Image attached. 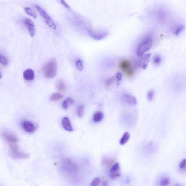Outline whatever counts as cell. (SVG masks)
<instances>
[{
  "mask_svg": "<svg viewBox=\"0 0 186 186\" xmlns=\"http://www.w3.org/2000/svg\"><path fill=\"white\" fill-rule=\"evenodd\" d=\"M59 169L62 175L71 179L76 178L78 172V167L76 162L69 158L61 160Z\"/></svg>",
  "mask_w": 186,
  "mask_h": 186,
  "instance_id": "1",
  "label": "cell"
},
{
  "mask_svg": "<svg viewBox=\"0 0 186 186\" xmlns=\"http://www.w3.org/2000/svg\"><path fill=\"white\" fill-rule=\"evenodd\" d=\"M44 76L48 79H52L56 76L58 65L56 59L53 58L45 64L43 69Z\"/></svg>",
  "mask_w": 186,
  "mask_h": 186,
  "instance_id": "2",
  "label": "cell"
},
{
  "mask_svg": "<svg viewBox=\"0 0 186 186\" xmlns=\"http://www.w3.org/2000/svg\"><path fill=\"white\" fill-rule=\"evenodd\" d=\"M8 144L10 150V154L12 158L15 159H27L30 157L29 154L23 152L19 150L17 143H8Z\"/></svg>",
  "mask_w": 186,
  "mask_h": 186,
  "instance_id": "3",
  "label": "cell"
},
{
  "mask_svg": "<svg viewBox=\"0 0 186 186\" xmlns=\"http://www.w3.org/2000/svg\"><path fill=\"white\" fill-rule=\"evenodd\" d=\"M153 41L151 38L148 37L145 38L139 44L136 51L138 56H142L152 47Z\"/></svg>",
  "mask_w": 186,
  "mask_h": 186,
  "instance_id": "4",
  "label": "cell"
},
{
  "mask_svg": "<svg viewBox=\"0 0 186 186\" xmlns=\"http://www.w3.org/2000/svg\"><path fill=\"white\" fill-rule=\"evenodd\" d=\"M35 7L37 10L39 11V14L42 17L43 19L45 20V23L49 27L52 28V29L56 30L57 29V27L55 23L52 21L51 18L49 16L47 13L41 7H40L39 5H36Z\"/></svg>",
  "mask_w": 186,
  "mask_h": 186,
  "instance_id": "5",
  "label": "cell"
},
{
  "mask_svg": "<svg viewBox=\"0 0 186 186\" xmlns=\"http://www.w3.org/2000/svg\"><path fill=\"white\" fill-rule=\"evenodd\" d=\"M89 36L96 40H101L107 35L108 33L103 30H90L89 31Z\"/></svg>",
  "mask_w": 186,
  "mask_h": 186,
  "instance_id": "6",
  "label": "cell"
},
{
  "mask_svg": "<svg viewBox=\"0 0 186 186\" xmlns=\"http://www.w3.org/2000/svg\"><path fill=\"white\" fill-rule=\"evenodd\" d=\"M120 67L128 76H131L134 73L133 69L131 68L130 61L127 60L121 61L120 64Z\"/></svg>",
  "mask_w": 186,
  "mask_h": 186,
  "instance_id": "7",
  "label": "cell"
},
{
  "mask_svg": "<svg viewBox=\"0 0 186 186\" xmlns=\"http://www.w3.org/2000/svg\"><path fill=\"white\" fill-rule=\"evenodd\" d=\"M22 126L26 132L32 133L34 132L38 128L37 124L29 121H24L22 123Z\"/></svg>",
  "mask_w": 186,
  "mask_h": 186,
  "instance_id": "8",
  "label": "cell"
},
{
  "mask_svg": "<svg viewBox=\"0 0 186 186\" xmlns=\"http://www.w3.org/2000/svg\"><path fill=\"white\" fill-rule=\"evenodd\" d=\"M3 137L8 143H16L19 141V139L13 133L7 131H3L2 133Z\"/></svg>",
  "mask_w": 186,
  "mask_h": 186,
  "instance_id": "9",
  "label": "cell"
},
{
  "mask_svg": "<svg viewBox=\"0 0 186 186\" xmlns=\"http://www.w3.org/2000/svg\"><path fill=\"white\" fill-rule=\"evenodd\" d=\"M120 167L119 163H116L113 165L110 170V175L113 179H116L120 176Z\"/></svg>",
  "mask_w": 186,
  "mask_h": 186,
  "instance_id": "10",
  "label": "cell"
},
{
  "mask_svg": "<svg viewBox=\"0 0 186 186\" xmlns=\"http://www.w3.org/2000/svg\"><path fill=\"white\" fill-rule=\"evenodd\" d=\"M25 26L27 29L30 35L33 37L35 34V25L34 24L32 20L27 18L25 19L24 22Z\"/></svg>",
  "mask_w": 186,
  "mask_h": 186,
  "instance_id": "11",
  "label": "cell"
},
{
  "mask_svg": "<svg viewBox=\"0 0 186 186\" xmlns=\"http://www.w3.org/2000/svg\"><path fill=\"white\" fill-rule=\"evenodd\" d=\"M150 56L151 54H148L141 56V57L139 62V65L143 69H146L150 61Z\"/></svg>",
  "mask_w": 186,
  "mask_h": 186,
  "instance_id": "12",
  "label": "cell"
},
{
  "mask_svg": "<svg viewBox=\"0 0 186 186\" xmlns=\"http://www.w3.org/2000/svg\"><path fill=\"white\" fill-rule=\"evenodd\" d=\"M24 79L27 81H31L34 79V72L33 69H27L24 71L23 73Z\"/></svg>",
  "mask_w": 186,
  "mask_h": 186,
  "instance_id": "13",
  "label": "cell"
},
{
  "mask_svg": "<svg viewBox=\"0 0 186 186\" xmlns=\"http://www.w3.org/2000/svg\"><path fill=\"white\" fill-rule=\"evenodd\" d=\"M62 124L63 128L67 131L72 132L73 131L70 121L67 117H65L62 119Z\"/></svg>",
  "mask_w": 186,
  "mask_h": 186,
  "instance_id": "14",
  "label": "cell"
},
{
  "mask_svg": "<svg viewBox=\"0 0 186 186\" xmlns=\"http://www.w3.org/2000/svg\"><path fill=\"white\" fill-rule=\"evenodd\" d=\"M123 98L124 101L129 104L135 105L137 103L136 98L131 95L127 93H124L123 95Z\"/></svg>",
  "mask_w": 186,
  "mask_h": 186,
  "instance_id": "15",
  "label": "cell"
},
{
  "mask_svg": "<svg viewBox=\"0 0 186 186\" xmlns=\"http://www.w3.org/2000/svg\"><path fill=\"white\" fill-rule=\"evenodd\" d=\"M104 114L101 111H97L94 113L93 116V121L95 123H99L103 120Z\"/></svg>",
  "mask_w": 186,
  "mask_h": 186,
  "instance_id": "16",
  "label": "cell"
},
{
  "mask_svg": "<svg viewBox=\"0 0 186 186\" xmlns=\"http://www.w3.org/2000/svg\"><path fill=\"white\" fill-rule=\"evenodd\" d=\"M130 135L128 132H126L123 134L120 140V144L121 145L125 144L130 139Z\"/></svg>",
  "mask_w": 186,
  "mask_h": 186,
  "instance_id": "17",
  "label": "cell"
},
{
  "mask_svg": "<svg viewBox=\"0 0 186 186\" xmlns=\"http://www.w3.org/2000/svg\"><path fill=\"white\" fill-rule=\"evenodd\" d=\"M73 103V100L71 98L69 97L65 99L62 104V107L65 110H67L69 106Z\"/></svg>",
  "mask_w": 186,
  "mask_h": 186,
  "instance_id": "18",
  "label": "cell"
},
{
  "mask_svg": "<svg viewBox=\"0 0 186 186\" xmlns=\"http://www.w3.org/2000/svg\"><path fill=\"white\" fill-rule=\"evenodd\" d=\"M63 98V95L60 93L56 92L54 93L52 95L50 98V100L52 102L57 101L61 100Z\"/></svg>",
  "mask_w": 186,
  "mask_h": 186,
  "instance_id": "19",
  "label": "cell"
},
{
  "mask_svg": "<svg viewBox=\"0 0 186 186\" xmlns=\"http://www.w3.org/2000/svg\"><path fill=\"white\" fill-rule=\"evenodd\" d=\"M57 88L58 90L60 92L65 91L67 89L66 85L62 80H60L58 82Z\"/></svg>",
  "mask_w": 186,
  "mask_h": 186,
  "instance_id": "20",
  "label": "cell"
},
{
  "mask_svg": "<svg viewBox=\"0 0 186 186\" xmlns=\"http://www.w3.org/2000/svg\"><path fill=\"white\" fill-rule=\"evenodd\" d=\"M24 11L26 13L28 14L30 16H32L34 18H37V15L36 14H35L33 11L32 10V9L29 7H25L24 8Z\"/></svg>",
  "mask_w": 186,
  "mask_h": 186,
  "instance_id": "21",
  "label": "cell"
},
{
  "mask_svg": "<svg viewBox=\"0 0 186 186\" xmlns=\"http://www.w3.org/2000/svg\"><path fill=\"white\" fill-rule=\"evenodd\" d=\"M84 106L83 105H81L79 106L78 108L77 109V115L78 117L80 118H81L84 113Z\"/></svg>",
  "mask_w": 186,
  "mask_h": 186,
  "instance_id": "22",
  "label": "cell"
},
{
  "mask_svg": "<svg viewBox=\"0 0 186 186\" xmlns=\"http://www.w3.org/2000/svg\"><path fill=\"white\" fill-rule=\"evenodd\" d=\"M114 160L112 159H105L103 161V165L106 166V167H109L110 166L111 167L113 165V163H114Z\"/></svg>",
  "mask_w": 186,
  "mask_h": 186,
  "instance_id": "23",
  "label": "cell"
},
{
  "mask_svg": "<svg viewBox=\"0 0 186 186\" xmlns=\"http://www.w3.org/2000/svg\"><path fill=\"white\" fill-rule=\"evenodd\" d=\"M0 62L4 66H6L8 65V60L6 57L2 54L0 55Z\"/></svg>",
  "mask_w": 186,
  "mask_h": 186,
  "instance_id": "24",
  "label": "cell"
},
{
  "mask_svg": "<svg viewBox=\"0 0 186 186\" xmlns=\"http://www.w3.org/2000/svg\"><path fill=\"white\" fill-rule=\"evenodd\" d=\"M76 65L78 70L81 71L83 69V62L80 59H78L76 61Z\"/></svg>",
  "mask_w": 186,
  "mask_h": 186,
  "instance_id": "25",
  "label": "cell"
},
{
  "mask_svg": "<svg viewBox=\"0 0 186 186\" xmlns=\"http://www.w3.org/2000/svg\"><path fill=\"white\" fill-rule=\"evenodd\" d=\"M184 28V25H180L177 27L174 31V34L176 35H179L180 33L182 32Z\"/></svg>",
  "mask_w": 186,
  "mask_h": 186,
  "instance_id": "26",
  "label": "cell"
},
{
  "mask_svg": "<svg viewBox=\"0 0 186 186\" xmlns=\"http://www.w3.org/2000/svg\"><path fill=\"white\" fill-rule=\"evenodd\" d=\"M170 183V180L167 178H164L161 180L160 182V185L161 186H167Z\"/></svg>",
  "mask_w": 186,
  "mask_h": 186,
  "instance_id": "27",
  "label": "cell"
},
{
  "mask_svg": "<svg viewBox=\"0 0 186 186\" xmlns=\"http://www.w3.org/2000/svg\"><path fill=\"white\" fill-rule=\"evenodd\" d=\"M100 180L99 177H96L91 182V186H97L100 184Z\"/></svg>",
  "mask_w": 186,
  "mask_h": 186,
  "instance_id": "28",
  "label": "cell"
},
{
  "mask_svg": "<svg viewBox=\"0 0 186 186\" xmlns=\"http://www.w3.org/2000/svg\"><path fill=\"white\" fill-rule=\"evenodd\" d=\"M154 96V92L153 90H150L148 92L147 97L148 100L149 101H151L152 100Z\"/></svg>",
  "mask_w": 186,
  "mask_h": 186,
  "instance_id": "29",
  "label": "cell"
},
{
  "mask_svg": "<svg viewBox=\"0 0 186 186\" xmlns=\"http://www.w3.org/2000/svg\"><path fill=\"white\" fill-rule=\"evenodd\" d=\"M161 61V58L159 55L155 56L153 59V62L155 64L158 65L160 63Z\"/></svg>",
  "mask_w": 186,
  "mask_h": 186,
  "instance_id": "30",
  "label": "cell"
},
{
  "mask_svg": "<svg viewBox=\"0 0 186 186\" xmlns=\"http://www.w3.org/2000/svg\"><path fill=\"white\" fill-rule=\"evenodd\" d=\"M186 165V159H184L180 163L179 167L180 169H183L185 167Z\"/></svg>",
  "mask_w": 186,
  "mask_h": 186,
  "instance_id": "31",
  "label": "cell"
},
{
  "mask_svg": "<svg viewBox=\"0 0 186 186\" xmlns=\"http://www.w3.org/2000/svg\"><path fill=\"white\" fill-rule=\"evenodd\" d=\"M114 78H111L108 79L106 82V86L107 87L110 86L114 82Z\"/></svg>",
  "mask_w": 186,
  "mask_h": 186,
  "instance_id": "32",
  "label": "cell"
},
{
  "mask_svg": "<svg viewBox=\"0 0 186 186\" xmlns=\"http://www.w3.org/2000/svg\"><path fill=\"white\" fill-rule=\"evenodd\" d=\"M122 78V75L121 73H117L116 75V79L118 82H120Z\"/></svg>",
  "mask_w": 186,
  "mask_h": 186,
  "instance_id": "33",
  "label": "cell"
},
{
  "mask_svg": "<svg viewBox=\"0 0 186 186\" xmlns=\"http://www.w3.org/2000/svg\"><path fill=\"white\" fill-rule=\"evenodd\" d=\"M61 3L65 7H66V8H68V9H69V5H68V4L67 3L65 2V1H60Z\"/></svg>",
  "mask_w": 186,
  "mask_h": 186,
  "instance_id": "34",
  "label": "cell"
},
{
  "mask_svg": "<svg viewBox=\"0 0 186 186\" xmlns=\"http://www.w3.org/2000/svg\"><path fill=\"white\" fill-rule=\"evenodd\" d=\"M174 186H180L178 185H174Z\"/></svg>",
  "mask_w": 186,
  "mask_h": 186,
  "instance_id": "35",
  "label": "cell"
}]
</instances>
